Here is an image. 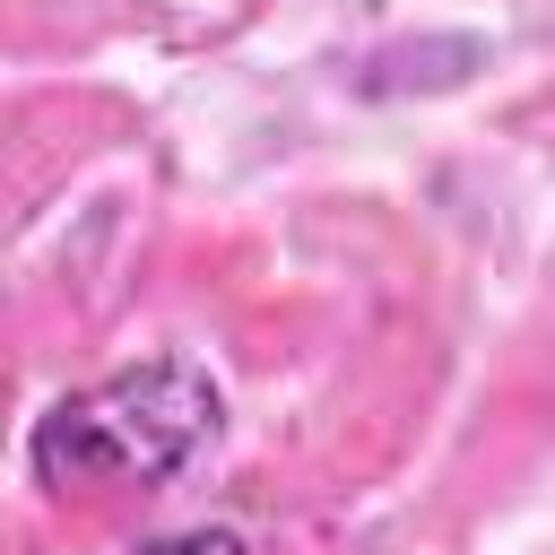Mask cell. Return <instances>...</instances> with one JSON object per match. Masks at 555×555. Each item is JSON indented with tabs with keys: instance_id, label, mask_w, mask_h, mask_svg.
Wrapping results in <instances>:
<instances>
[{
	"instance_id": "obj_1",
	"label": "cell",
	"mask_w": 555,
	"mask_h": 555,
	"mask_svg": "<svg viewBox=\"0 0 555 555\" xmlns=\"http://www.w3.org/2000/svg\"><path fill=\"white\" fill-rule=\"evenodd\" d=\"M225 425V390L191 356H147L52 399L26 434V468L43 486H165L182 477Z\"/></svg>"
},
{
	"instance_id": "obj_2",
	"label": "cell",
	"mask_w": 555,
	"mask_h": 555,
	"mask_svg": "<svg viewBox=\"0 0 555 555\" xmlns=\"http://www.w3.org/2000/svg\"><path fill=\"white\" fill-rule=\"evenodd\" d=\"M130 555H251L234 529H182V538H147V546H130Z\"/></svg>"
}]
</instances>
